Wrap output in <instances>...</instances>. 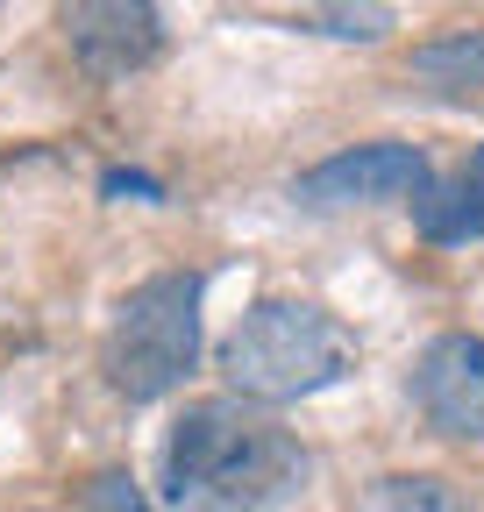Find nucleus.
Returning a JSON list of instances; mask_svg holds the SVG:
<instances>
[{
	"instance_id": "obj_2",
	"label": "nucleus",
	"mask_w": 484,
	"mask_h": 512,
	"mask_svg": "<svg viewBox=\"0 0 484 512\" xmlns=\"http://www.w3.org/2000/svg\"><path fill=\"white\" fill-rule=\"evenodd\" d=\"M356 363L349 328L314 299H257L221 342V377L250 406H292L342 384Z\"/></svg>"
},
{
	"instance_id": "obj_8",
	"label": "nucleus",
	"mask_w": 484,
	"mask_h": 512,
	"mask_svg": "<svg viewBox=\"0 0 484 512\" xmlns=\"http://www.w3.org/2000/svg\"><path fill=\"white\" fill-rule=\"evenodd\" d=\"M413 221H420L428 242H470V235H484V143H477V157L449 185H428V200H413Z\"/></svg>"
},
{
	"instance_id": "obj_9",
	"label": "nucleus",
	"mask_w": 484,
	"mask_h": 512,
	"mask_svg": "<svg viewBox=\"0 0 484 512\" xmlns=\"http://www.w3.org/2000/svg\"><path fill=\"white\" fill-rule=\"evenodd\" d=\"M378 512H463V498L442 477H385Z\"/></svg>"
},
{
	"instance_id": "obj_1",
	"label": "nucleus",
	"mask_w": 484,
	"mask_h": 512,
	"mask_svg": "<svg viewBox=\"0 0 484 512\" xmlns=\"http://www.w3.org/2000/svg\"><path fill=\"white\" fill-rule=\"evenodd\" d=\"M307 477L314 456L250 399H200L164 441V498L178 512H278Z\"/></svg>"
},
{
	"instance_id": "obj_10",
	"label": "nucleus",
	"mask_w": 484,
	"mask_h": 512,
	"mask_svg": "<svg viewBox=\"0 0 484 512\" xmlns=\"http://www.w3.org/2000/svg\"><path fill=\"white\" fill-rule=\"evenodd\" d=\"M307 22H321L328 36H349V43H378V36L392 29L385 8H321V15H307Z\"/></svg>"
},
{
	"instance_id": "obj_4",
	"label": "nucleus",
	"mask_w": 484,
	"mask_h": 512,
	"mask_svg": "<svg viewBox=\"0 0 484 512\" xmlns=\"http://www.w3.org/2000/svg\"><path fill=\"white\" fill-rule=\"evenodd\" d=\"M428 185H435V164L413 143H356V150L314 164L292 192L314 214H342V207H399V200L413 207V200H428Z\"/></svg>"
},
{
	"instance_id": "obj_3",
	"label": "nucleus",
	"mask_w": 484,
	"mask_h": 512,
	"mask_svg": "<svg viewBox=\"0 0 484 512\" xmlns=\"http://www.w3.org/2000/svg\"><path fill=\"white\" fill-rule=\"evenodd\" d=\"M200 292H207L200 271H157L114 306L100 370L129 406H150V399L178 392L186 370L200 363Z\"/></svg>"
},
{
	"instance_id": "obj_11",
	"label": "nucleus",
	"mask_w": 484,
	"mask_h": 512,
	"mask_svg": "<svg viewBox=\"0 0 484 512\" xmlns=\"http://www.w3.org/2000/svg\"><path fill=\"white\" fill-rule=\"evenodd\" d=\"M86 498H93L100 512H143V491H136L129 477H121V470H107V477H93V484H86Z\"/></svg>"
},
{
	"instance_id": "obj_5",
	"label": "nucleus",
	"mask_w": 484,
	"mask_h": 512,
	"mask_svg": "<svg viewBox=\"0 0 484 512\" xmlns=\"http://www.w3.org/2000/svg\"><path fill=\"white\" fill-rule=\"evenodd\" d=\"M413 406L449 441H484V335H435L420 349Z\"/></svg>"
},
{
	"instance_id": "obj_7",
	"label": "nucleus",
	"mask_w": 484,
	"mask_h": 512,
	"mask_svg": "<svg viewBox=\"0 0 484 512\" xmlns=\"http://www.w3.org/2000/svg\"><path fill=\"white\" fill-rule=\"evenodd\" d=\"M406 86L428 100H484V29H449L406 57Z\"/></svg>"
},
{
	"instance_id": "obj_6",
	"label": "nucleus",
	"mask_w": 484,
	"mask_h": 512,
	"mask_svg": "<svg viewBox=\"0 0 484 512\" xmlns=\"http://www.w3.org/2000/svg\"><path fill=\"white\" fill-rule=\"evenodd\" d=\"M65 29H72L79 64H86V72H100V79H129V72H143V64L164 50V15L143 8V0H100V8H72Z\"/></svg>"
}]
</instances>
